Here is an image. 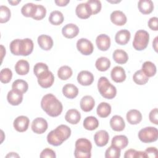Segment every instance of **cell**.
Returning <instances> with one entry per match:
<instances>
[{
	"label": "cell",
	"mask_w": 158,
	"mask_h": 158,
	"mask_svg": "<svg viewBox=\"0 0 158 158\" xmlns=\"http://www.w3.org/2000/svg\"><path fill=\"white\" fill-rule=\"evenodd\" d=\"M41 107L48 115L52 117L59 116L63 110L61 102L51 93L47 94L43 97L41 101Z\"/></svg>",
	"instance_id": "obj_1"
},
{
	"label": "cell",
	"mask_w": 158,
	"mask_h": 158,
	"mask_svg": "<svg viewBox=\"0 0 158 158\" xmlns=\"http://www.w3.org/2000/svg\"><path fill=\"white\" fill-rule=\"evenodd\" d=\"M71 135L70 128L65 125H60L56 128L51 131L47 135V141L49 144L57 146L62 144Z\"/></svg>",
	"instance_id": "obj_2"
},
{
	"label": "cell",
	"mask_w": 158,
	"mask_h": 158,
	"mask_svg": "<svg viewBox=\"0 0 158 158\" xmlns=\"http://www.w3.org/2000/svg\"><path fill=\"white\" fill-rule=\"evenodd\" d=\"M33 42L30 38L16 39L11 41L9 48L12 54L15 56H27L33 50Z\"/></svg>",
	"instance_id": "obj_3"
},
{
	"label": "cell",
	"mask_w": 158,
	"mask_h": 158,
	"mask_svg": "<svg viewBox=\"0 0 158 158\" xmlns=\"http://www.w3.org/2000/svg\"><path fill=\"white\" fill-rule=\"evenodd\" d=\"M92 144L86 138H79L75 142L74 156L77 158H89L91 157Z\"/></svg>",
	"instance_id": "obj_4"
},
{
	"label": "cell",
	"mask_w": 158,
	"mask_h": 158,
	"mask_svg": "<svg viewBox=\"0 0 158 158\" xmlns=\"http://www.w3.org/2000/svg\"><path fill=\"white\" fill-rule=\"evenodd\" d=\"M98 89L101 95L106 99H111L115 97L117 89L105 77H101L98 82Z\"/></svg>",
	"instance_id": "obj_5"
},
{
	"label": "cell",
	"mask_w": 158,
	"mask_h": 158,
	"mask_svg": "<svg viewBox=\"0 0 158 158\" xmlns=\"http://www.w3.org/2000/svg\"><path fill=\"white\" fill-rule=\"evenodd\" d=\"M149 40V35L148 31L139 30H138L134 36L133 46L137 51H142L148 46Z\"/></svg>",
	"instance_id": "obj_6"
},
{
	"label": "cell",
	"mask_w": 158,
	"mask_h": 158,
	"mask_svg": "<svg viewBox=\"0 0 158 158\" xmlns=\"http://www.w3.org/2000/svg\"><path fill=\"white\" fill-rule=\"evenodd\" d=\"M158 138V130L153 127H147L142 128L138 133V138L141 141L149 143L157 141Z\"/></svg>",
	"instance_id": "obj_7"
},
{
	"label": "cell",
	"mask_w": 158,
	"mask_h": 158,
	"mask_svg": "<svg viewBox=\"0 0 158 158\" xmlns=\"http://www.w3.org/2000/svg\"><path fill=\"white\" fill-rule=\"evenodd\" d=\"M38 83L43 88L51 87L54 81V77L53 73L49 70L41 73L37 77Z\"/></svg>",
	"instance_id": "obj_8"
},
{
	"label": "cell",
	"mask_w": 158,
	"mask_h": 158,
	"mask_svg": "<svg viewBox=\"0 0 158 158\" xmlns=\"http://www.w3.org/2000/svg\"><path fill=\"white\" fill-rule=\"evenodd\" d=\"M77 48L82 54L88 56L92 54L94 49L93 43L86 38H80L77 42Z\"/></svg>",
	"instance_id": "obj_9"
},
{
	"label": "cell",
	"mask_w": 158,
	"mask_h": 158,
	"mask_svg": "<svg viewBox=\"0 0 158 158\" xmlns=\"http://www.w3.org/2000/svg\"><path fill=\"white\" fill-rule=\"evenodd\" d=\"M48 122L42 117H37L35 118L31 123L32 131L37 134H42L48 129Z\"/></svg>",
	"instance_id": "obj_10"
},
{
	"label": "cell",
	"mask_w": 158,
	"mask_h": 158,
	"mask_svg": "<svg viewBox=\"0 0 158 158\" xmlns=\"http://www.w3.org/2000/svg\"><path fill=\"white\" fill-rule=\"evenodd\" d=\"M30 123L29 118L24 115H20L17 117L14 120L13 126L15 130L19 132L25 131L28 128Z\"/></svg>",
	"instance_id": "obj_11"
},
{
	"label": "cell",
	"mask_w": 158,
	"mask_h": 158,
	"mask_svg": "<svg viewBox=\"0 0 158 158\" xmlns=\"http://www.w3.org/2000/svg\"><path fill=\"white\" fill-rule=\"evenodd\" d=\"M77 81L81 85L89 86L93 82L94 76L89 71L82 70L77 75Z\"/></svg>",
	"instance_id": "obj_12"
},
{
	"label": "cell",
	"mask_w": 158,
	"mask_h": 158,
	"mask_svg": "<svg viewBox=\"0 0 158 158\" xmlns=\"http://www.w3.org/2000/svg\"><path fill=\"white\" fill-rule=\"evenodd\" d=\"M94 140L96 144L99 147L106 146L109 140V135L106 130L98 131L94 135Z\"/></svg>",
	"instance_id": "obj_13"
},
{
	"label": "cell",
	"mask_w": 158,
	"mask_h": 158,
	"mask_svg": "<svg viewBox=\"0 0 158 158\" xmlns=\"http://www.w3.org/2000/svg\"><path fill=\"white\" fill-rule=\"evenodd\" d=\"M62 33L64 36L67 38H73L79 33L78 27L73 23H68L63 27Z\"/></svg>",
	"instance_id": "obj_14"
},
{
	"label": "cell",
	"mask_w": 158,
	"mask_h": 158,
	"mask_svg": "<svg viewBox=\"0 0 158 158\" xmlns=\"http://www.w3.org/2000/svg\"><path fill=\"white\" fill-rule=\"evenodd\" d=\"M96 44L99 50L106 51L108 50L110 46V39L107 35L101 34L97 36Z\"/></svg>",
	"instance_id": "obj_15"
},
{
	"label": "cell",
	"mask_w": 158,
	"mask_h": 158,
	"mask_svg": "<svg viewBox=\"0 0 158 158\" xmlns=\"http://www.w3.org/2000/svg\"><path fill=\"white\" fill-rule=\"evenodd\" d=\"M110 76L112 80L116 83H122L126 79L125 71L120 66H115L112 69Z\"/></svg>",
	"instance_id": "obj_16"
},
{
	"label": "cell",
	"mask_w": 158,
	"mask_h": 158,
	"mask_svg": "<svg viewBox=\"0 0 158 158\" xmlns=\"http://www.w3.org/2000/svg\"><path fill=\"white\" fill-rule=\"evenodd\" d=\"M111 22L118 26H122L125 25L127 21V19L125 14L120 10L113 11L110 16Z\"/></svg>",
	"instance_id": "obj_17"
},
{
	"label": "cell",
	"mask_w": 158,
	"mask_h": 158,
	"mask_svg": "<svg viewBox=\"0 0 158 158\" xmlns=\"http://www.w3.org/2000/svg\"><path fill=\"white\" fill-rule=\"evenodd\" d=\"M75 13L77 17L81 19H88L92 15L86 2L80 3L77 5L75 9Z\"/></svg>",
	"instance_id": "obj_18"
},
{
	"label": "cell",
	"mask_w": 158,
	"mask_h": 158,
	"mask_svg": "<svg viewBox=\"0 0 158 158\" xmlns=\"http://www.w3.org/2000/svg\"><path fill=\"white\" fill-rule=\"evenodd\" d=\"M110 126L111 128L116 131H123L125 127L123 118L120 115H114L110 120Z\"/></svg>",
	"instance_id": "obj_19"
},
{
	"label": "cell",
	"mask_w": 158,
	"mask_h": 158,
	"mask_svg": "<svg viewBox=\"0 0 158 158\" xmlns=\"http://www.w3.org/2000/svg\"><path fill=\"white\" fill-rule=\"evenodd\" d=\"M38 43L40 47L44 51H49L53 46V40L52 38L46 35H40L38 37Z\"/></svg>",
	"instance_id": "obj_20"
},
{
	"label": "cell",
	"mask_w": 158,
	"mask_h": 158,
	"mask_svg": "<svg viewBox=\"0 0 158 158\" xmlns=\"http://www.w3.org/2000/svg\"><path fill=\"white\" fill-rule=\"evenodd\" d=\"M7 99L10 104L12 106H18L22 102L23 94L12 89L8 92Z\"/></svg>",
	"instance_id": "obj_21"
},
{
	"label": "cell",
	"mask_w": 158,
	"mask_h": 158,
	"mask_svg": "<svg viewBox=\"0 0 158 158\" xmlns=\"http://www.w3.org/2000/svg\"><path fill=\"white\" fill-rule=\"evenodd\" d=\"M80 107L84 112H89L93 110L95 105L94 98L91 96H85L81 99L80 102Z\"/></svg>",
	"instance_id": "obj_22"
},
{
	"label": "cell",
	"mask_w": 158,
	"mask_h": 158,
	"mask_svg": "<svg viewBox=\"0 0 158 158\" xmlns=\"http://www.w3.org/2000/svg\"><path fill=\"white\" fill-rule=\"evenodd\" d=\"M130 32L127 30H121L117 32L115 36V42L120 45H125L130 39Z\"/></svg>",
	"instance_id": "obj_23"
},
{
	"label": "cell",
	"mask_w": 158,
	"mask_h": 158,
	"mask_svg": "<svg viewBox=\"0 0 158 158\" xmlns=\"http://www.w3.org/2000/svg\"><path fill=\"white\" fill-rule=\"evenodd\" d=\"M127 120L131 125H136L142 120L141 113L136 109H131L127 113Z\"/></svg>",
	"instance_id": "obj_24"
},
{
	"label": "cell",
	"mask_w": 158,
	"mask_h": 158,
	"mask_svg": "<svg viewBox=\"0 0 158 158\" xmlns=\"http://www.w3.org/2000/svg\"><path fill=\"white\" fill-rule=\"evenodd\" d=\"M62 93L66 98L69 99H73L77 96L78 94V89L73 84H66L62 88Z\"/></svg>",
	"instance_id": "obj_25"
},
{
	"label": "cell",
	"mask_w": 158,
	"mask_h": 158,
	"mask_svg": "<svg viewBox=\"0 0 158 158\" xmlns=\"http://www.w3.org/2000/svg\"><path fill=\"white\" fill-rule=\"evenodd\" d=\"M138 8L143 14H149L153 11L154 4L151 0H140L138 3Z\"/></svg>",
	"instance_id": "obj_26"
},
{
	"label": "cell",
	"mask_w": 158,
	"mask_h": 158,
	"mask_svg": "<svg viewBox=\"0 0 158 158\" xmlns=\"http://www.w3.org/2000/svg\"><path fill=\"white\" fill-rule=\"evenodd\" d=\"M65 120L71 124H77L81 119V114L77 109H69L65 115Z\"/></svg>",
	"instance_id": "obj_27"
},
{
	"label": "cell",
	"mask_w": 158,
	"mask_h": 158,
	"mask_svg": "<svg viewBox=\"0 0 158 158\" xmlns=\"http://www.w3.org/2000/svg\"><path fill=\"white\" fill-rule=\"evenodd\" d=\"M30 70V65L26 60H19L15 65V70L18 75H25L27 74Z\"/></svg>",
	"instance_id": "obj_28"
},
{
	"label": "cell",
	"mask_w": 158,
	"mask_h": 158,
	"mask_svg": "<svg viewBox=\"0 0 158 158\" xmlns=\"http://www.w3.org/2000/svg\"><path fill=\"white\" fill-rule=\"evenodd\" d=\"M128 144V139L125 135H116L113 137L111 144L119 148L120 149H124Z\"/></svg>",
	"instance_id": "obj_29"
},
{
	"label": "cell",
	"mask_w": 158,
	"mask_h": 158,
	"mask_svg": "<svg viewBox=\"0 0 158 158\" xmlns=\"http://www.w3.org/2000/svg\"><path fill=\"white\" fill-rule=\"evenodd\" d=\"M112 57L114 61L119 64H125L128 59V56L127 53L122 49L115 50L114 51Z\"/></svg>",
	"instance_id": "obj_30"
},
{
	"label": "cell",
	"mask_w": 158,
	"mask_h": 158,
	"mask_svg": "<svg viewBox=\"0 0 158 158\" xmlns=\"http://www.w3.org/2000/svg\"><path fill=\"white\" fill-rule=\"evenodd\" d=\"M97 114L101 118L107 117L111 112V106L109 104L102 102L98 106L96 109Z\"/></svg>",
	"instance_id": "obj_31"
},
{
	"label": "cell",
	"mask_w": 158,
	"mask_h": 158,
	"mask_svg": "<svg viewBox=\"0 0 158 158\" xmlns=\"http://www.w3.org/2000/svg\"><path fill=\"white\" fill-rule=\"evenodd\" d=\"M12 89L23 94L26 93L28 89V85L27 82L25 80L18 79L15 80L12 85Z\"/></svg>",
	"instance_id": "obj_32"
},
{
	"label": "cell",
	"mask_w": 158,
	"mask_h": 158,
	"mask_svg": "<svg viewBox=\"0 0 158 158\" xmlns=\"http://www.w3.org/2000/svg\"><path fill=\"white\" fill-rule=\"evenodd\" d=\"M83 125L86 130L92 131L98 127L99 121L95 117L88 116L85 118Z\"/></svg>",
	"instance_id": "obj_33"
},
{
	"label": "cell",
	"mask_w": 158,
	"mask_h": 158,
	"mask_svg": "<svg viewBox=\"0 0 158 158\" xmlns=\"http://www.w3.org/2000/svg\"><path fill=\"white\" fill-rule=\"evenodd\" d=\"M142 71L148 77H151L155 75L156 73V67L154 63L151 61H146L142 65Z\"/></svg>",
	"instance_id": "obj_34"
},
{
	"label": "cell",
	"mask_w": 158,
	"mask_h": 158,
	"mask_svg": "<svg viewBox=\"0 0 158 158\" xmlns=\"http://www.w3.org/2000/svg\"><path fill=\"white\" fill-rule=\"evenodd\" d=\"M95 66L98 70L104 72L107 70L110 67V61L106 57H101L96 60Z\"/></svg>",
	"instance_id": "obj_35"
},
{
	"label": "cell",
	"mask_w": 158,
	"mask_h": 158,
	"mask_svg": "<svg viewBox=\"0 0 158 158\" xmlns=\"http://www.w3.org/2000/svg\"><path fill=\"white\" fill-rule=\"evenodd\" d=\"M37 4L30 2L23 5L21 9V13L22 15L27 17H33L36 9Z\"/></svg>",
	"instance_id": "obj_36"
},
{
	"label": "cell",
	"mask_w": 158,
	"mask_h": 158,
	"mask_svg": "<svg viewBox=\"0 0 158 158\" xmlns=\"http://www.w3.org/2000/svg\"><path fill=\"white\" fill-rule=\"evenodd\" d=\"M49 22L54 25H59L64 21V15L59 10H54L51 12L49 17Z\"/></svg>",
	"instance_id": "obj_37"
},
{
	"label": "cell",
	"mask_w": 158,
	"mask_h": 158,
	"mask_svg": "<svg viewBox=\"0 0 158 158\" xmlns=\"http://www.w3.org/2000/svg\"><path fill=\"white\" fill-rule=\"evenodd\" d=\"M133 80L136 84L143 85L148 81L149 77H148L141 70H139L135 72L133 74Z\"/></svg>",
	"instance_id": "obj_38"
},
{
	"label": "cell",
	"mask_w": 158,
	"mask_h": 158,
	"mask_svg": "<svg viewBox=\"0 0 158 158\" xmlns=\"http://www.w3.org/2000/svg\"><path fill=\"white\" fill-rule=\"evenodd\" d=\"M73 72L72 69L67 65H64L59 68L57 71V76L62 80H66L70 78Z\"/></svg>",
	"instance_id": "obj_39"
},
{
	"label": "cell",
	"mask_w": 158,
	"mask_h": 158,
	"mask_svg": "<svg viewBox=\"0 0 158 158\" xmlns=\"http://www.w3.org/2000/svg\"><path fill=\"white\" fill-rule=\"evenodd\" d=\"M92 15H95L101 10V2L99 0H88L86 2Z\"/></svg>",
	"instance_id": "obj_40"
},
{
	"label": "cell",
	"mask_w": 158,
	"mask_h": 158,
	"mask_svg": "<svg viewBox=\"0 0 158 158\" xmlns=\"http://www.w3.org/2000/svg\"><path fill=\"white\" fill-rule=\"evenodd\" d=\"M121 149L111 144L106 151V158H118L120 156Z\"/></svg>",
	"instance_id": "obj_41"
},
{
	"label": "cell",
	"mask_w": 158,
	"mask_h": 158,
	"mask_svg": "<svg viewBox=\"0 0 158 158\" xmlns=\"http://www.w3.org/2000/svg\"><path fill=\"white\" fill-rule=\"evenodd\" d=\"M10 18V10L6 6H0V22L1 23H6L9 20Z\"/></svg>",
	"instance_id": "obj_42"
},
{
	"label": "cell",
	"mask_w": 158,
	"mask_h": 158,
	"mask_svg": "<svg viewBox=\"0 0 158 158\" xmlns=\"http://www.w3.org/2000/svg\"><path fill=\"white\" fill-rule=\"evenodd\" d=\"M12 77V72L9 68H4L1 70L0 80L2 83H8Z\"/></svg>",
	"instance_id": "obj_43"
},
{
	"label": "cell",
	"mask_w": 158,
	"mask_h": 158,
	"mask_svg": "<svg viewBox=\"0 0 158 158\" xmlns=\"http://www.w3.org/2000/svg\"><path fill=\"white\" fill-rule=\"evenodd\" d=\"M46 8L42 5L37 4L35 13L32 18L36 20H42L43 18H44V17L46 16Z\"/></svg>",
	"instance_id": "obj_44"
},
{
	"label": "cell",
	"mask_w": 158,
	"mask_h": 158,
	"mask_svg": "<svg viewBox=\"0 0 158 158\" xmlns=\"http://www.w3.org/2000/svg\"><path fill=\"white\" fill-rule=\"evenodd\" d=\"M48 70H49L48 66L46 64L43 62L36 63L33 67V72L36 77H38V75H40L41 73Z\"/></svg>",
	"instance_id": "obj_45"
},
{
	"label": "cell",
	"mask_w": 158,
	"mask_h": 158,
	"mask_svg": "<svg viewBox=\"0 0 158 158\" xmlns=\"http://www.w3.org/2000/svg\"><path fill=\"white\" fill-rule=\"evenodd\" d=\"M40 156L41 158H46V157L55 158L56 157L55 152L49 148H46L43 149L41 152Z\"/></svg>",
	"instance_id": "obj_46"
},
{
	"label": "cell",
	"mask_w": 158,
	"mask_h": 158,
	"mask_svg": "<svg viewBox=\"0 0 158 158\" xmlns=\"http://www.w3.org/2000/svg\"><path fill=\"white\" fill-rule=\"evenodd\" d=\"M149 120L156 125L158 124V112L157 108H154L151 110L149 114Z\"/></svg>",
	"instance_id": "obj_47"
},
{
	"label": "cell",
	"mask_w": 158,
	"mask_h": 158,
	"mask_svg": "<svg viewBox=\"0 0 158 158\" xmlns=\"http://www.w3.org/2000/svg\"><path fill=\"white\" fill-rule=\"evenodd\" d=\"M148 27L154 31L158 30V18L156 17H151L148 21Z\"/></svg>",
	"instance_id": "obj_48"
},
{
	"label": "cell",
	"mask_w": 158,
	"mask_h": 158,
	"mask_svg": "<svg viewBox=\"0 0 158 158\" xmlns=\"http://www.w3.org/2000/svg\"><path fill=\"white\" fill-rule=\"evenodd\" d=\"M146 157H156L157 156V149L155 147L148 148L144 151Z\"/></svg>",
	"instance_id": "obj_49"
},
{
	"label": "cell",
	"mask_w": 158,
	"mask_h": 158,
	"mask_svg": "<svg viewBox=\"0 0 158 158\" xmlns=\"http://www.w3.org/2000/svg\"><path fill=\"white\" fill-rule=\"evenodd\" d=\"M136 154H137V151L135 149H128L127 151H125L124 154L125 158H136Z\"/></svg>",
	"instance_id": "obj_50"
},
{
	"label": "cell",
	"mask_w": 158,
	"mask_h": 158,
	"mask_svg": "<svg viewBox=\"0 0 158 158\" xmlns=\"http://www.w3.org/2000/svg\"><path fill=\"white\" fill-rule=\"evenodd\" d=\"M54 2L57 6L63 7V6H67L70 2V1L69 0H56Z\"/></svg>",
	"instance_id": "obj_51"
},
{
	"label": "cell",
	"mask_w": 158,
	"mask_h": 158,
	"mask_svg": "<svg viewBox=\"0 0 158 158\" xmlns=\"http://www.w3.org/2000/svg\"><path fill=\"white\" fill-rule=\"evenodd\" d=\"M157 39H158V37L156 36L152 42V47L154 48L156 52H157V43H158Z\"/></svg>",
	"instance_id": "obj_52"
},
{
	"label": "cell",
	"mask_w": 158,
	"mask_h": 158,
	"mask_svg": "<svg viewBox=\"0 0 158 158\" xmlns=\"http://www.w3.org/2000/svg\"><path fill=\"white\" fill-rule=\"evenodd\" d=\"M139 157H146V156L145 154V152L143 151H137L136 154V158Z\"/></svg>",
	"instance_id": "obj_53"
},
{
	"label": "cell",
	"mask_w": 158,
	"mask_h": 158,
	"mask_svg": "<svg viewBox=\"0 0 158 158\" xmlns=\"http://www.w3.org/2000/svg\"><path fill=\"white\" fill-rule=\"evenodd\" d=\"M6 157H19V156L15 152H10Z\"/></svg>",
	"instance_id": "obj_54"
},
{
	"label": "cell",
	"mask_w": 158,
	"mask_h": 158,
	"mask_svg": "<svg viewBox=\"0 0 158 158\" xmlns=\"http://www.w3.org/2000/svg\"><path fill=\"white\" fill-rule=\"evenodd\" d=\"M8 2L9 4H10L12 6H16L19 2H20V0H19V1H8Z\"/></svg>",
	"instance_id": "obj_55"
}]
</instances>
